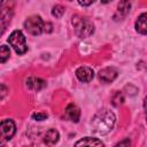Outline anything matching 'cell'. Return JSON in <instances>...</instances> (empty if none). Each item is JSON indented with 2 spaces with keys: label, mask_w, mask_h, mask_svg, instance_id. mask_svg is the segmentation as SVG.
Listing matches in <instances>:
<instances>
[{
  "label": "cell",
  "mask_w": 147,
  "mask_h": 147,
  "mask_svg": "<svg viewBox=\"0 0 147 147\" xmlns=\"http://www.w3.org/2000/svg\"><path fill=\"white\" fill-rule=\"evenodd\" d=\"M116 122V116L113 111L108 109H102L98 111L92 118V129L99 134H107L114 127Z\"/></svg>",
  "instance_id": "obj_1"
},
{
  "label": "cell",
  "mask_w": 147,
  "mask_h": 147,
  "mask_svg": "<svg viewBox=\"0 0 147 147\" xmlns=\"http://www.w3.org/2000/svg\"><path fill=\"white\" fill-rule=\"evenodd\" d=\"M15 0H1L0 2V37L7 30L14 15Z\"/></svg>",
  "instance_id": "obj_2"
},
{
  "label": "cell",
  "mask_w": 147,
  "mask_h": 147,
  "mask_svg": "<svg viewBox=\"0 0 147 147\" xmlns=\"http://www.w3.org/2000/svg\"><path fill=\"white\" fill-rule=\"evenodd\" d=\"M71 23L76 34L79 38H87L94 32V25L91 21L79 15H75L71 18Z\"/></svg>",
  "instance_id": "obj_3"
},
{
  "label": "cell",
  "mask_w": 147,
  "mask_h": 147,
  "mask_svg": "<svg viewBox=\"0 0 147 147\" xmlns=\"http://www.w3.org/2000/svg\"><path fill=\"white\" fill-rule=\"evenodd\" d=\"M8 42L18 55H22L28 51L25 36L21 30H14L8 38Z\"/></svg>",
  "instance_id": "obj_4"
},
{
  "label": "cell",
  "mask_w": 147,
  "mask_h": 147,
  "mask_svg": "<svg viewBox=\"0 0 147 147\" xmlns=\"http://www.w3.org/2000/svg\"><path fill=\"white\" fill-rule=\"evenodd\" d=\"M44 24L45 22L39 15H31L24 21V29L32 36H39L44 32Z\"/></svg>",
  "instance_id": "obj_5"
},
{
  "label": "cell",
  "mask_w": 147,
  "mask_h": 147,
  "mask_svg": "<svg viewBox=\"0 0 147 147\" xmlns=\"http://www.w3.org/2000/svg\"><path fill=\"white\" fill-rule=\"evenodd\" d=\"M16 132L15 122L10 118H6L0 121V139L2 140H10Z\"/></svg>",
  "instance_id": "obj_6"
},
{
  "label": "cell",
  "mask_w": 147,
  "mask_h": 147,
  "mask_svg": "<svg viewBox=\"0 0 147 147\" xmlns=\"http://www.w3.org/2000/svg\"><path fill=\"white\" fill-rule=\"evenodd\" d=\"M75 74H76V77L83 83H90L94 77L93 69L87 65H82V67L77 68Z\"/></svg>",
  "instance_id": "obj_7"
},
{
  "label": "cell",
  "mask_w": 147,
  "mask_h": 147,
  "mask_svg": "<svg viewBox=\"0 0 147 147\" xmlns=\"http://www.w3.org/2000/svg\"><path fill=\"white\" fill-rule=\"evenodd\" d=\"M99 79L102 82V83H111L114 82L117 76H118V71L113 68V67H107V68H103L99 71Z\"/></svg>",
  "instance_id": "obj_8"
},
{
  "label": "cell",
  "mask_w": 147,
  "mask_h": 147,
  "mask_svg": "<svg viewBox=\"0 0 147 147\" xmlns=\"http://www.w3.org/2000/svg\"><path fill=\"white\" fill-rule=\"evenodd\" d=\"M131 0H121L117 5V10L114 15L115 20H123L125 18V16L130 13L131 9Z\"/></svg>",
  "instance_id": "obj_9"
},
{
  "label": "cell",
  "mask_w": 147,
  "mask_h": 147,
  "mask_svg": "<svg viewBox=\"0 0 147 147\" xmlns=\"http://www.w3.org/2000/svg\"><path fill=\"white\" fill-rule=\"evenodd\" d=\"M64 117L68 119V121H71V122H75L77 123L80 118V109L74 105V103H69L67 107H65V110H64Z\"/></svg>",
  "instance_id": "obj_10"
},
{
  "label": "cell",
  "mask_w": 147,
  "mask_h": 147,
  "mask_svg": "<svg viewBox=\"0 0 147 147\" xmlns=\"http://www.w3.org/2000/svg\"><path fill=\"white\" fill-rule=\"evenodd\" d=\"M25 85L26 87L30 90V91H33V92H37V91H40L42 90L44 87H46V82L41 78H38V77H29L26 80H25Z\"/></svg>",
  "instance_id": "obj_11"
},
{
  "label": "cell",
  "mask_w": 147,
  "mask_h": 147,
  "mask_svg": "<svg viewBox=\"0 0 147 147\" xmlns=\"http://www.w3.org/2000/svg\"><path fill=\"white\" fill-rule=\"evenodd\" d=\"M59 138H60L59 131L55 129H49L48 131H46V133L44 136V142L48 146H53L57 142Z\"/></svg>",
  "instance_id": "obj_12"
},
{
  "label": "cell",
  "mask_w": 147,
  "mask_h": 147,
  "mask_svg": "<svg viewBox=\"0 0 147 147\" xmlns=\"http://www.w3.org/2000/svg\"><path fill=\"white\" fill-rule=\"evenodd\" d=\"M75 146H103V142L96 138H92V137H85L80 140H78Z\"/></svg>",
  "instance_id": "obj_13"
},
{
  "label": "cell",
  "mask_w": 147,
  "mask_h": 147,
  "mask_svg": "<svg viewBox=\"0 0 147 147\" xmlns=\"http://www.w3.org/2000/svg\"><path fill=\"white\" fill-rule=\"evenodd\" d=\"M146 17H147L146 13H142V14L138 17V20H137V22H136V30H137V32H139V33L142 34V36H145L146 32H147Z\"/></svg>",
  "instance_id": "obj_14"
},
{
  "label": "cell",
  "mask_w": 147,
  "mask_h": 147,
  "mask_svg": "<svg viewBox=\"0 0 147 147\" xmlns=\"http://www.w3.org/2000/svg\"><path fill=\"white\" fill-rule=\"evenodd\" d=\"M10 56V49L8 46L6 45H1L0 46V63L6 62Z\"/></svg>",
  "instance_id": "obj_15"
},
{
  "label": "cell",
  "mask_w": 147,
  "mask_h": 147,
  "mask_svg": "<svg viewBox=\"0 0 147 147\" xmlns=\"http://www.w3.org/2000/svg\"><path fill=\"white\" fill-rule=\"evenodd\" d=\"M124 102V95L122 92L117 91L114 93V95L111 96V103L115 106V107H118L119 105H122Z\"/></svg>",
  "instance_id": "obj_16"
},
{
  "label": "cell",
  "mask_w": 147,
  "mask_h": 147,
  "mask_svg": "<svg viewBox=\"0 0 147 147\" xmlns=\"http://www.w3.org/2000/svg\"><path fill=\"white\" fill-rule=\"evenodd\" d=\"M64 11H65V9H64L63 6L56 5V6H54L53 9H52V15H53L54 17H56V18H61L62 15L64 14Z\"/></svg>",
  "instance_id": "obj_17"
},
{
  "label": "cell",
  "mask_w": 147,
  "mask_h": 147,
  "mask_svg": "<svg viewBox=\"0 0 147 147\" xmlns=\"http://www.w3.org/2000/svg\"><path fill=\"white\" fill-rule=\"evenodd\" d=\"M32 118L36 121H44L47 118V114L46 113H34V114H32Z\"/></svg>",
  "instance_id": "obj_18"
},
{
  "label": "cell",
  "mask_w": 147,
  "mask_h": 147,
  "mask_svg": "<svg viewBox=\"0 0 147 147\" xmlns=\"http://www.w3.org/2000/svg\"><path fill=\"white\" fill-rule=\"evenodd\" d=\"M7 93H8V88L5 85L0 84V101L3 100V98L7 95Z\"/></svg>",
  "instance_id": "obj_19"
},
{
  "label": "cell",
  "mask_w": 147,
  "mask_h": 147,
  "mask_svg": "<svg viewBox=\"0 0 147 147\" xmlns=\"http://www.w3.org/2000/svg\"><path fill=\"white\" fill-rule=\"evenodd\" d=\"M95 0H78V2H79V5H82V6H84V7H86V6H90V5H92L93 2H94Z\"/></svg>",
  "instance_id": "obj_20"
},
{
  "label": "cell",
  "mask_w": 147,
  "mask_h": 147,
  "mask_svg": "<svg viewBox=\"0 0 147 147\" xmlns=\"http://www.w3.org/2000/svg\"><path fill=\"white\" fill-rule=\"evenodd\" d=\"M130 144H131V142H130V140H129V139H125L124 141H122V142H118L116 146H123V145H127V146H129Z\"/></svg>",
  "instance_id": "obj_21"
},
{
  "label": "cell",
  "mask_w": 147,
  "mask_h": 147,
  "mask_svg": "<svg viewBox=\"0 0 147 147\" xmlns=\"http://www.w3.org/2000/svg\"><path fill=\"white\" fill-rule=\"evenodd\" d=\"M110 1H113V0H101L102 3H108V2H110Z\"/></svg>",
  "instance_id": "obj_22"
}]
</instances>
